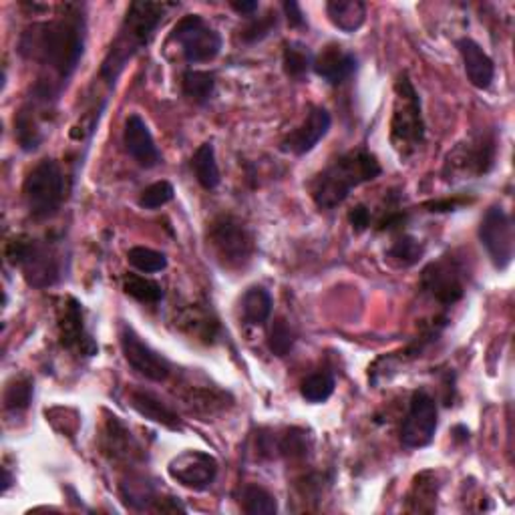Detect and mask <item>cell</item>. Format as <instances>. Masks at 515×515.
<instances>
[{
  "mask_svg": "<svg viewBox=\"0 0 515 515\" xmlns=\"http://www.w3.org/2000/svg\"><path fill=\"white\" fill-rule=\"evenodd\" d=\"M21 55L49 67L58 81H67L85 53V19L69 4L55 21L35 22L22 32Z\"/></svg>",
  "mask_w": 515,
  "mask_h": 515,
  "instance_id": "obj_1",
  "label": "cell"
},
{
  "mask_svg": "<svg viewBox=\"0 0 515 515\" xmlns=\"http://www.w3.org/2000/svg\"><path fill=\"white\" fill-rule=\"evenodd\" d=\"M378 159L365 149L349 151L320 172L310 183V196L320 209L341 206L359 185L373 182L381 175Z\"/></svg>",
  "mask_w": 515,
  "mask_h": 515,
  "instance_id": "obj_2",
  "label": "cell"
},
{
  "mask_svg": "<svg viewBox=\"0 0 515 515\" xmlns=\"http://www.w3.org/2000/svg\"><path fill=\"white\" fill-rule=\"evenodd\" d=\"M172 4L165 3H131L121 24L120 37L115 39L111 50L103 63L101 75L111 83L121 73L125 63L138 53L139 49L146 47L151 37L155 35L159 24L164 22L165 13L170 11Z\"/></svg>",
  "mask_w": 515,
  "mask_h": 515,
  "instance_id": "obj_3",
  "label": "cell"
},
{
  "mask_svg": "<svg viewBox=\"0 0 515 515\" xmlns=\"http://www.w3.org/2000/svg\"><path fill=\"white\" fill-rule=\"evenodd\" d=\"M391 141L401 155H411L423 146L425 123L421 99L407 75H401L395 85V107L391 120Z\"/></svg>",
  "mask_w": 515,
  "mask_h": 515,
  "instance_id": "obj_4",
  "label": "cell"
},
{
  "mask_svg": "<svg viewBox=\"0 0 515 515\" xmlns=\"http://www.w3.org/2000/svg\"><path fill=\"white\" fill-rule=\"evenodd\" d=\"M22 193L32 218H53L61 209L67 193L61 165L55 159H43V162L37 164L24 180Z\"/></svg>",
  "mask_w": 515,
  "mask_h": 515,
  "instance_id": "obj_5",
  "label": "cell"
},
{
  "mask_svg": "<svg viewBox=\"0 0 515 515\" xmlns=\"http://www.w3.org/2000/svg\"><path fill=\"white\" fill-rule=\"evenodd\" d=\"M6 260L14 268H21L24 280L35 289H47L61 278V262L55 252L29 235H19L8 242Z\"/></svg>",
  "mask_w": 515,
  "mask_h": 515,
  "instance_id": "obj_6",
  "label": "cell"
},
{
  "mask_svg": "<svg viewBox=\"0 0 515 515\" xmlns=\"http://www.w3.org/2000/svg\"><path fill=\"white\" fill-rule=\"evenodd\" d=\"M208 242L219 264L240 270L254 256V238L246 226L234 216H219L208 230Z\"/></svg>",
  "mask_w": 515,
  "mask_h": 515,
  "instance_id": "obj_7",
  "label": "cell"
},
{
  "mask_svg": "<svg viewBox=\"0 0 515 515\" xmlns=\"http://www.w3.org/2000/svg\"><path fill=\"white\" fill-rule=\"evenodd\" d=\"M172 39L182 47L183 58L191 65L209 63L222 50V37L200 14H188L175 24Z\"/></svg>",
  "mask_w": 515,
  "mask_h": 515,
  "instance_id": "obj_8",
  "label": "cell"
},
{
  "mask_svg": "<svg viewBox=\"0 0 515 515\" xmlns=\"http://www.w3.org/2000/svg\"><path fill=\"white\" fill-rule=\"evenodd\" d=\"M421 289L429 292L437 302L451 306L466 294V270L453 256H443L423 270Z\"/></svg>",
  "mask_w": 515,
  "mask_h": 515,
  "instance_id": "obj_9",
  "label": "cell"
},
{
  "mask_svg": "<svg viewBox=\"0 0 515 515\" xmlns=\"http://www.w3.org/2000/svg\"><path fill=\"white\" fill-rule=\"evenodd\" d=\"M479 240L497 270H505L513 260V222L502 206H493L481 219Z\"/></svg>",
  "mask_w": 515,
  "mask_h": 515,
  "instance_id": "obj_10",
  "label": "cell"
},
{
  "mask_svg": "<svg viewBox=\"0 0 515 515\" xmlns=\"http://www.w3.org/2000/svg\"><path fill=\"white\" fill-rule=\"evenodd\" d=\"M439 423L437 403L425 391H417L411 396L407 417L401 427V443L407 449H421L433 441Z\"/></svg>",
  "mask_w": 515,
  "mask_h": 515,
  "instance_id": "obj_11",
  "label": "cell"
},
{
  "mask_svg": "<svg viewBox=\"0 0 515 515\" xmlns=\"http://www.w3.org/2000/svg\"><path fill=\"white\" fill-rule=\"evenodd\" d=\"M121 351L129 367L135 373L146 377L147 381L164 383L172 375V367L167 359L151 349L147 342H143L141 336L131 326L121 328Z\"/></svg>",
  "mask_w": 515,
  "mask_h": 515,
  "instance_id": "obj_12",
  "label": "cell"
},
{
  "mask_svg": "<svg viewBox=\"0 0 515 515\" xmlns=\"http://www.w3.org/2000/svg\"><path fill=\"white\" fill-rule=\"evenodd\" d=\"M495 159V139L489 133L471 135L467 143H459L453 154L447 157L445 170L453 173H469V175H485L493 167Z\"/></svg>",
  "mask_w": 515,
  "mask_h": 515,
  "instance_id": "obj_13",
  "label": "cell"
},
{
  "mask_svg": "<svg viewBox=\"0 0 515 515\" xmlns=\"http://www.w3.org/2000/svg\"><path fill=\"white\" fill-rule=\"evenodd\" d=\"M167 473L180 485L193 492H204L218 475V461L206 451H183L170 461Z\"/></svg>",
  "mask_w": 515,
  "mask_h": 515,
  "instance_id": "obj_14",
  "label": "cell"
},
{
  "mask_svg": "<svg viewBox=\"0 0 515 515\" xmlns=\"http://www.w3.org/2000/svg\"><path fill=\"white\" fill-rule=\"evenodd\" d=\"M58 333H61V344L67 351L77 352L81 357L97 354V342L87 333L85 320H83V308L75 298H69L65 304L61 320H58Z\"/></svg>",
  "mask_w": 515,
  "mask_h": 515,
  "instance_id": "obj_15",
  "label": "cell"
},
{
  "mask_svg": "<svg viewBox=\"0 0 515 515\" xmlns=\"http://www.w3.org/2000/svg\"><path fill=\"white\" fill-rule=\"evenodd\" d=\"M331 113L324 107L310 109L306 120H304L289 138L282 141V149L290 151L294 155H306L308 151L318 146V141L324 138L331 129Z\"/></svg>",
  "mask_w": 515,
  "mask_h": 515,
  "instance_id": "obj_16",
  "label": "cell"
},
{
  "mask_svg": "<svg viewBox=\"0 0 515 515\" xmlns=\"http://www.w3.org/2000/svg\"><path fill=\"white\" fill-rule=\"evenodd\" d=\"M123 143L128 154L146 170L162 164V151L157 149L154 135L139 115H129V120L125 121Z\"/></svg>",
  "mask_w": 515,
  "mask_h": 515,
  "instance_id": "obj_17",
  "label": "cell"
},
{
  "mask_svg": "<svg viewBox=\"0 0 515 515\" xmlns=\"http://www.w3.org/2000/svg\"><path fill=\"white\" fill-rule=\"evenodd\" d=\"M312 69L328 85H341L357 71V57L341 45H328L320 50L315 63H312Z\"/></svg>",
  "mask_w": 515,
  "mask_h": 515,
  "instance_id": "obj_18",
  "label": "cell"
},
{
  "mask_svg": "<svg viewBox=\"0 0 515 515\" xmlns=\"http://www.w3.org/2000/svg\"><path fill=\"white\" fill-rule=\"evenodd\" d=\"M457 49L466 67V75L473 87L489 89L495 77V65L484 49H481L473 39H461Z\"/></svg>",
  "mask_w": 515,
  "mask_h": 515,
  "instance_id": "obj_19",
  "label": "cell"
},
{
  "mask_svg": "<svg viewBox=\"0 0 515 515\" xmlns=\"http://www.w3.org/2000/svg\"><path fill=\"white\" fill-rule=\"evenodd\" d=\"M131 407L139 413L141 417L154 421L157 425H164L172 431H182V419L177 417V413L167 407L164 401H159V396L147 391H133L131 393Z\"/></svg>",
  "mask_w": 515,
  "mask_h": 515,
  "instance_id": "obj_20",
  "label": "cell"
},
{
  "mask_svg": "<svg viewBox=\"0 0 515 515\" xmlns=\"http://www.w3.org/2000/svg\"><path fill=\"white\" fill-rule=\"evenodd\" d=\"M326 14L336 29L357 32L367 19V4L362 0H333L326 4Z\"/></svg>",
  "mask_w": 515,
  "mask_h": 515,
  "instance_id": "obj_21",
  "label": "cell"
},
{
  "mask_svg": "<svg viewBox=\"0 0 515 515\" xmlns=\"http://www.w3.org/2000/svg\"><path fill=\"white\" fill-rule=\"evenodd\" d=\"M437 495H439V485L435 473H421L415 477L409 493V511L415 513H433L437 508Z\"/></svg>",
  "mask_w": 515,
  "mask_h": 515,
  "instance_id": "obj_22",
  "label": "cell"
},
{
  "mask_svg": "<svg viewBox=\"0 0 515 515\" xmlns=\"http://www.w3.org/2000/svg\"><path fill=\"white\" fill-rule=\"evenodd\" d=\"M242 315L252 326L266 324L270 315H272V297H270V292L262 286H252L242 298Z\"/></svg>",
  "mask_w": 515,
  "mask_h": 515,
  "instance_id": "obj_23",
  "label": "cell"
},
{
  "mask_svg": "<svg viewBox=\"0 0 515 515\" xmlns=\"http://www.w3.org/2000/svg\"><path fill=\"white\" fill-rule=\"evenodd\" d=\"M191 167L196 180L204 190H216L219 185V167L216 162V151L212 143H201L191 157Z\"/></svg>",
  "mask_w": 515,
  "mask_h": 515,
  "instance_id": "obj_24",
  "label": "cell"
},
{
  "mask_svg": "<svg viewBox=\"0 0 515 515\" xmlns=\"http://www.w3.org/2000/svg\"><path fill=\"white\" fill-rule=\"evenodd\" d=\"M180 324L183 326V331H188L191 336H198V339L209 342L216 336L218 323L216 318L209 316V312L201 306H190L182 312Z\"/></svg>",
  "mask_w": 515,
  "mask_h": 515,
  "instance_id": "obj_25",
  "label": "cell"
},
{
  "mask_svg": "<svg viewBox=\"0 0 515 515\" xmlns=\"http://www.w3.org/2000/svg\"><path fill=\"white\" fill-rule=\"evenodd\" d=\"M214 87H216V75L209 71L190 69L185 71L182 77L183 95L191 99L193 103H206V101L214 95Z\"/></svg>",
  "mask_w": 515,
  "mask_h": 515,
  "instance_id": "obj_26",
  "label": "cell"
},
{
  "mask_svg": "<svg viewBox=\"0 0 515 515\" xmlns=\"http://www.w3.org/2000/svg\"><path fill=\"white\" fill-rule=\"evenodd\" d=\"M107 443L105 451L113 455V459H131L135 451H138V445H135L131 433L125 431V427L113 417L107 425Z\"/></svg>",
  "mask_w": 515,
  "mask_h": 515,
  "instance_id": "obj_27",
  "label": "cell"
},
{
  "mask_svg": "<svg viewBox=\"0 0 515 515\" xmlns=\"http://www.w3.org/2000/svg\"><path fill=\"white\" fill-rule=\"evenodd\" d=\"M123 290L125 294H129L131 298L143 304H157L164 298V289L162 284H157L151 278L139 276V274H129L125 276L123 280Z\"/></svg>",
  "mask_w": 515,
  "mask_h": 515,
  "instance_id": "obj_28",
  "label": "cell"
},
{
  "mask_svg": "<svg viewBox=\"0 0 515 515\" xmlns=\"http://www.w3.org/2000/svg\"><path fill=\"white\" fill-rule=\"evenodd\" d=\"M423 254H425V246L417 238H413V235H401V238L396 240L391 248H388L386 258L396 266L409 268V266H415L417 262L423 258Z\"/></svg>",
  "mask_w": 515,
  "mask_h": 515,
  "instance_id": "obj_29",
  "label": "cell"
},
{
  "mask_svg": "<svg viewBox=\"0 0 515 515\" xmlns=\"http://www.w3.org/2000/svg\"><path fill=\"white\" fill-rule=\"evenodd\" d=\"M121 493H123V502L133 510H149L154 503H159L154 487L143 479L125 481V484L121 485Z\"/></svg>",
  "mask_w": 515,
  "mask_h": 515,
  "instance_id": "obj_30",
  "label": "cell"
},
{
  "mask_svg": "<svg viewBox=\"0 0 515 515\" xmlns=\"http://www.w3.org/2000/svg\"><path fill=\"white\" fill-rule=\"evenodd\" d=\"M244 511L250 515H276L278 505L274 495L260 485H248L242 493Z\"/></svg>",
  "mask_w": 515,
  "mask_h": 515,
  "instance_id": "obj_31",
  "label": "cell"
},
{
  "mask_svg": "<svg viewBox=\"0 0 515 515\" xmlns=\"http://www.w3.org/2000/svg\"><path fill=\"white\" fill-rule=\"evenodd\" d=\"M336 381L331 373L326 370H320V373L310 375L306 381L302 383V396L308 403H324L331 399V395L334 393Z\"/></svg>",
  "mask_w": 515,
  "mask_h": 515,
  "instance_id": "obj_32",
  "label": "cell"
},
{
  "mask_svg": "<svg viewBox=\"0 0 515 515\" xmlns=\"http://www.w3.org/2000/svg\"><path fill=\"white\" fill-rule=\"evenodd\" d=\"M129 264L139 270L143 274H154V272H162V270L167 268V256L164 252L151 250L146 246H135L129 250L128 254Z\"/></svg>",
  "mask_w": 515,
  "mask_h": 515,
  "instance_id": "obj_33",
  "label": "cell"
},
{
  "mask_svg": "<svg viewBox=\"0 0 515 515\" xmlns=\"http://www.w3.org/2000/svg\"><path fill=\"white\" fill-rule=\"evenodd\" d=\"M315 63L310 50L306 47H302L300 43H290L284 49V71L290 77H302L304 73H308V69Z\"/></svg>",
  "mask_w": 515,
  "mask_h": 515,
  "instance_id": "obj_34",
  "label": "cell"
},
{
  "mask_svg": "<svg viewBox=\"0 0 515 515\" xmlns=\"http://www.w3.org/2000/svg\"><path fill=\"white\" fill-rule=\"evenodd\" d=\"M32 401V381L31 378H14L8 383L4 391V409L6 411H24Z\"/></svg>",
  "mask_w": 515,
  "mask_h": 515,
  "instance_id": "obj_35",
  "label": "cell"
},
{
  "mask_svg": "<svg viewBox=\"0 0 515 515\" xmlns=\"http://www.w3.org/2000/svg\"><path fill=\"white\" fill-rule=\"evenodd\" d=\"M294 333L290 324L286 323L284 318H276L272 326H270V334H268V346L276 357H286L292 351L294 346Z\"/></svg>",
  "mask_w": 515,
  "mask_h": 515,
  "instance_id": "obj_36",
  "label": "cell"
},
{
  "mask_svg": "<svg viewBox=\"0 0 515 515\" xmlns=\"http://www.w3.org/2000/svg\"><path fill=\"white\" fill-rule=\"evenodd\" d=\"M276 449L284 457L297 459V457H306V453L310 449V439L300 429H290L280 441L276 443Z\"/></svg>",
  "mask_w": 515,
  "mask_h": 515,
  "instance_id": "obj_37",
  "label": "cell"
},
{
  "mask_svg": "<svg viewBox=\"0 0 515 515\" xmlns=\"http://www.w3.org/2000/svg\"><path fill=\"white\" fill-rule=\"evenodd\" d=\"M173 193L175 190L170 182H165V180L155 182L141 191L139 206L146 209H157L165 204H170V201L173 200Z\"/></svg>",
  "mask_w": 515,
  "mask_h": 515,
  "instance_id": "obj_38",
  "label": "cell"
},
{
  "mask_svg": "<svg viewBox=\"0 0 515 515\" xmlns=\"http://www.w3.org/2000/svg\"><path fill=\"white\" fill-rule=\"evenodd\" d=\"M14 128H16V138H19L22 149H27V151L37 149L39 141H40V133L37 129V123L32 121V117L27 109H22V111L19 113V120L14 121Z\"/></svg>",
  "mask_w": 515,
  "mask_h": 515,
  "instance_id": "obj_39",
  "label": "cell"
},
{
  "mask_svg": "<svg viewBox=\"0 0 515 515\" xmlns=\"http://www.w3.org/2000/svg\"><path fill=\"white\" fill-rule=\"evenodd\" d=\"M274 27H276V14L268 13L266 16H254L248 27L242 31V39L246 40V43H258V40L266 39Z\"/></svg>",
  "mask_w": 515,
  "mask_h": 515,
  "instance_id": "obj_40",
  "label": "cell"
},
{
  "mask_svg": "<svg viewBox=\"0 0 515 515\" xmlns=\"http://www.w3.org/2000/svg\"><path fill=\"white\" fill-rule=\"evenodd\" d=\"M349 222L352 224V227L357 232H365L370 224V212L365 206H357L349 214Z\"/></svg>",
  "mask_w": 515,
  "mask_h": 515,
  "instance_id": "obj_41",
  "label": "cell"
},
{
  "mask_svg": "<svg viewBox=\"0 0 515 515\" xmlns=\"http://www.w3.org/2000/svg\"><path fill=\"white\" fill-rule=\"evenodd\" d=\"M284 13L289 16V22L292 27H302L304 24V14H302V8L298 3H284Z\"/></svg>",
  "mask_w": 515,
  "mask_h": 515,
  "instance_id": "obj_42",
  "label": "cell"
},
{
  "mask_svg": "<svg viewBox=\"0 0 515 515\" xmlns=\"http://www.w3.org/2000/svg\"><path fill=\"white\" fill-rule=\"evenodd\" d=\"M232 8H234L235 13L252 16L258 11V3H256V0H248V3H232Z\"/></svg>",
  "mask_w": 515,
  "mask_h": 515,
  "instance_id": "obj_43",
  "label": "cell"
},
{
  "mask_svg": "<svg viewBox=\"0 0 515 515\" xmlns=\"http://www.w3.org/2000/svg\"><path fill=\"white\" fill-rule=\"evenodd\" d=\"M3 473H4V484H3V492H6V489L11 487V484H13V477H11V473H8V469H3Z\"/></svg>",
  "mask_w": 515,
  "mask_h": 515,
  "instance_id": "obj_44",
  "label": "cell"
}]
</instances>
